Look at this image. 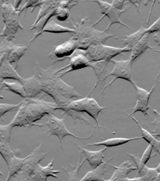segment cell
Returning a JSON list of instances; mask_svg holds the SVG:
<instances>
[{"mask_svg": "<svg viewBox=\"0 0 160 181\" xmlns=\"http://www.w3.org/2000/svg\"><path fill=\"white\" fill-rule=\"evenodd\" d=\"M142 138V136L131 138L122 137L114 138L109 139L105 140L92 144H89L86 147L104 145L109 147L119 146L125 144L130 141Z\"/></svg>", "mask_w": 160, "mask_h": 181, "instance_id": "20", "label": "cell"}, {"mask_svg": "<svg viewBox=\"0 0 160 181\" xmlns=\"http://www.w3.org/2000/svg\"><path fill=\"white\" fill-rule=\"evenodd\" d=\"M160 74V72L158 75L154 85L149 91H148L145 89L139 87L134 82L133 85L134 86L136 91V102L133 108L126 110H132V111L129 114L126 113L127 116L124 118L130 117L131 115L137 112H141L143 114L144 116L148 118L150 115L148 111L149 109H151L149 106V100L151 94L154 90Z\"/></svg>", "mask_w": 160, "mask_h": 181, "instance_id": "10", "label": "cell"}, {"mask_svg": "<svg viewBox=\"0 0 160 181\" xmlns=\"http://www.w3.org/2000/svg\"><path fill=\"white\" fill-rule=\"evenodd\" d=\"M49 116L48 121L45 123V124L48 126L49 129L42 134L49 132V134L47 138L53 135L57 136L62 147V143L63 139L66 136L70 135L76 138L82 140L88 139L93 136L92 133L94 129L92 130V134L88 137H82L77 136L71 133L67 129L64 122L66 117L63 118H59L55 116L53 114H51Z\"/></svg>", "mask_w": 160, "mask_h": 181, "instance_id": "8", "label": "cell"}, {"mask_svg": "<svg viewBox=\"0 0 160 181\" xmlns=\"http://www.w3.org/2000/svg\"><path fill=\"white\" fill-rule=\"evenodd\" d=\"M109 62L112 63L114 64V66L112 70L109 72L108 76H113L114 78L105 86L97 97L101 94L108 86H110L118 79L128 81L132 85L134 82L132 75L131 66L132 64L130 63L128 58L126 60L121 59L120 60H117L112 58Z\"/></svg>", "mask_w": 160, "mask_h": 181, "instance_id": "9", "label": "cell"}, {"mask_svg": "<svg viewBox=\"0 0 160 181\" xmlns=\"http://www.w3.org/2000/svg\"><path fill=\"white\" fill-rule=\"evenodd\" d=\"M69 63L55 72L61 77L66 74L90 67L91 62L82 51L77 49L70 58Z\"/></svg>", "mask_w": 160, "mask_h": 181, "instance_id": "11", "label": "cell"}, {"mask_svg": "<svg viewBox=\"0 0 160 181\" xmlns=\"http://www.w3.org/2000/svg\"><path fill=\"white\" fill-rule=\"evenodd\" d=\"M27 157V156L24 158H19L13 155L11 160L7 165L8 172L5 181H9L12 176L19 171Z\"/></svg>", "mask_w": 160, "mask_h": 181, "instance_id": "23", "label": "cell"}, {"mask_svg": "<svg viewBox=\"0 0 160 181\" xmlns=\"http://www.w3.org/2000/svg\"><path fill=\"white\" fill-rule=\"evenodd\" d=\"M127 3V1L113 0L111 3L112 6L117 9L121 10L123 9L124 5Z\"/></svg>", "mask_w": 160, "mask_h": 181, "instance_id": "34", "label": "cell"}, {"mask_svg": "<svg viewBox=\"0 0 160 181\" xmlns=\"http://www.w3.org/2000/svg\"><path fill=\"white\" fill-rule=\"evenodd\" d=\"M77 49L76 42L73 40H70L57 46L54 53L57 58L56 60H64L70 58L73 54Z\"/></svg>", "mask_w": 160, "mask_h": 181, "instance_id": "18", "label": "cell"}, {"mask_svg": "<svg viewBox=\"0 0 160 181\" xmlns=\"http://www.w3.org/2000/svg\"><path fill=\"white\" fill-rule=\"evenodd\" d=\"M42 143L27 156L21 168L9 180L29 181L30 176L36 165L47 155L43 153L41 147Z\"/></svg>", "mask_w": 160, "mask_h": 181, "instance_id": "6", "label": "cell"}, {"mask_svg": "<svg viewBox=\"0 0 160 181\" xmlns=\"http://www.w3.org/2000/svg\"><path fill=\"white\" fill-rule=\"evenodd\" d=\"M0 73L1 80L12 79L18 81L23 85L26 80L16 71L15 68L8 61L6 55L1 58Z\"/></svg>", "mask_w": 160, "mask_h": 181, "instance_id": "15", "label": "cell"}, {"mask_svg": "<svg viewBox=\"0 0 160 181\" xmlns=\"http://www.w3.org/2000/svg\"><path fill=\"white\" fill-rule=\"evenodd\" d=\"M22 101L17 104H9L7 103H2L0 104V117L2 116L7 112L18 110L23 103Z\"/></svg>", "mask_w": 160, "mask_h": 181, "instance_id": "31", "label": "cell"}, {"mask_svg": "<svg viewBox=\"0 0 160 181\" xmlns=\"http://www.w3.org/2000/svg\"><path fill=\"white\" fill-rule=\"evenodd\" d=\"M0 152L7 164H8L14 155L8 142L0 140Z\"/></svg>", "mask_w": 160, "mask_h": 181, "instance_id": "29", "label": "cell"}, {"mask_svg": "<svg viewBox=\"0 0 160 181\" xmlns=\"http://www.w3.org/2000/svg\"><path fill=\"white\" fill-rule=\"evenodd\" d=\"M94 22L87 17L82 19L74 26V33L71 39L77 46V49L85 51L90 46L104 44L107 40L113 36L103 30L100 31L93 28Z\"/></svg>", "mask_w": 160, "mask_h": 181, "instance_id": "3", "label": "cell"}, {"mask_svg": "<svg viewBox=\"0 0 160 181\" xmlns=\"http://www.w3.org/2000/svg\"><path fill=\"white\" fill-rule=\"evenodd\" d=\"M113 158V157L106 160L96 168L88 171L79 181H104L105 173L108 170L107 164Z\"/></svg>", "mask_w": 160, "mask_h": 181, "instance_id": "19", "label": "cell"}, {"mask_svg": "<svg viewBox=\"0 0 160 181\" xmlns=\"http://www.w3.org/2000/svg\"><path fill=\"white\" fill-rule=\"evenodd\" d=\"M13 128L9 123L0 125V140L8 142L10 140L11 132Z\"/></svg>", "mask_w": 160, "mask_h": 181, "instance_id": "30", "label": "cell"}, {"mask_svg": "<svg viewBox=\"0 0 160 181\" xmlns=\"http://www.w3.org/2000/svg\"><path fill=\"white\" fill-rule=\"evenodd\" d=\"M112 107L111 105L104 107H101L95 99L86 96L77 100H72L67 106L58 107V109L62 110L64 112V113L69 110L83 113L85 112L95 120L101 134V128L104 129L110 133L115 134V133L111 132L104 127L100 126L98 118L100 112H101L103 114L102 110Z\"/></svg>", "mask_w": 160, "mask_h": 181, "instance_id": "4", "label": "cell"}, {"mask_svg": "<svg viewBox=\"0 0 160 181\" xmlns=\"http://www.w3.org/2000/svg\"><path fill=\"white\" fill-rule=\"evenodd\" d=\"M43 31L53 33H74V30L59 25L54 21L47 24L43 30Z\"/></svg>", "mask_w": 160, "mask_h": 181, "instance_id": "25", "label": "cell"}, {"mask_svg": "<svg viewBox=\"0 0 160 181\" xmlns=\"http://www.w3.org/2000/svg\"><path fill=\"white\" fill-rule=\"evenodd\" d=\"M154 40L158 44L160 48V32H157L154 36ZM154 52H160V49H157L156 48L154 49L153 51Z\"/></svg>", "mask_w": 160, "mask_h": 181, "instance_id": "35", "label": "cell"}, {"mask_svg": "<svg viewBox=\"0 0 160 181\" xmlns=\"http://www.w3.org/2000/svg\"><path fill=\"white\" fill-rule=\"evenodd\" d=\"M128 1V2H130V3H131V4H132V5L133 4L135 6V7L137 8V11H138L139 12V14L141 15V17L142 19H143L142 17V14L141 13L140 11V9H139L140 4V3H141V0H140H140H138V1L129 0V1Z\"/></svg>", "mask_w": 160, "mask_h": 181, "instance_id": "36", "label": "cell"}, {"mask_svg": "<svg viewBox=\"0 0 160 181\" xmlns=\"http://www.w3.org/2000/svg\"><path fill=\"white\" fill-rule=\"evenodd\" d=\"M148 33L150 34L155 32H160V16L152 24L148 27Z\"/></svg>", "mask_w": 160, "mask_h": 181, "instance_id": "33", "label": "cell"}, {"mask_svg": "<svg viewBox=\"0 0 160 181\" xmlns=\"http://www.w3.org/2000/svg\"><path fill=\"white\" fill-rule=\"evenodd\" d=\"M148 27L145 28L142 25L136 32L128 35L124 36V38L121 40L126 44V46L132 49V47L146 33H148Z\"/></svg>", "mask_w": 160, "mask_h": 181, "instance_id": "22", "label": "cell"}, {"mask_svg": "<svg viewBox=\"0 0 160 181\" xmlns=\"http://www.w3.org/2000/svg\"><path fill=\"white\" fill-rule=\"evenodd\" d=\"M74 144L77 146L84 153L85 158L88 162L92 169L96 168L103 162V158L104 157L103 152L105 150H109L115 153L107 147L98 151H92L85 149L83 146L78 145L76 143H74Z\"/></svg>", "mask_w": 160, "mask_h": 181, "instance_id": "14", "label": "cell"}, {"mask_svg": "<svg viewBox=\"0 0 160 181\" xmlns=\"http://www.w3.org/2000/svg\"><path fill=\"white\" fill-rule=\"evenodd\" d=\"M156 169H157V171H158V173H160V162L158 164V166L156 167Z\"/></svg>", "mask_w": 160, "mask_h": 181, "instance_id": "38", "label": "cell"}, {"mask_svg": "<svg viewBox=\"0 0 160 181\" xmlns=\"http://www.w3.org/2000/svg\"><path fill=\"white\" fill-rule=\"evenodd\" d=\"M130 117L136 123L141 129L142 138L152 146L154 153L151 157L154 158L156 155L157 153L160 155V140L156 139L152 134L143 128L135 118L131 116Z\"/></svg>", "mask_w": 160, "mask_h": 181, "instance_id": "21", "label": "cell"}, {"mask_svg": "<svg viewBox=\"0 0 160 181\" xmlns=\"http://www.w3.org/2000/svg\"><path fill=\"white\" fill-rule=\"evenodd\" d=\"M11 121L9 123L13 128L24 126L28 129L32 126L42 127L35 122L46 115L53 114L58 106L56 103L34 98H26Z\"/></svg>", "mask_w": 160, "mask_h": 181, "instance_id": "2", "label": "cell"}, {"mask_svg": "<svg viewBox=\"0 0 160 181\" xmlns=\"http://www.w3.org/2000/svg\"><path fill=\"white\" fill-rule=\"evenodd\" d=\"M158 173L156 167H148L146 173L143 176L133 178H129L127 177L125 178L123 181H155Z\"/></svg>", "mask_w": 160, "mask_h": 181, "instance_id": "28", "label": "cell"}, {"mask_svg": "<svg viewBox=\"0 0 160 181\" xmlns=\"http://www.w3.org/2000/svg\"><path fill=\"white\" fill-rule=\"evenodd\" d=\"M155 181H160V172L159 173Z\"/></svg>", "mask_w": 160, "mask_h": 181, "instance_id": "37", "label": "cell"}, {"mask_svg": "<svg viewBox=\"0 0 160 181\" xmlns=\"http://www.w3.org/2000/svg\"><path fill=\"white\" fill-rule=\"evenodd\" d=\"M109 61L102 60L91 62L90 66L93 69L97 80L95 85L91 90L86 96L89 97L93 93L97 86L98 85L102 86L104 84L106 78L108 77L109 71L108 69V66Z\"/></svg>", "mask_w": 160, "mask_h": 181, "instance_id": "13", "label": "cell"}, {"mask_svg": "<svg viewBox=\"0 0 160 181\" xmlns=\"http://www.w3.org/2000/svg\"><path fill=\"white\" fill-rule=\"evenodd\" d=\"M152 111L155 114V118L151 123L154 125V129L150 132L154 136L160 137V112L155 109Z\"/></svg>", "mask_w": 160, "mask_h": 181, "instance_id": "32", "label": "cell"}, {"mask_svg": "<svg viewBox=\"0 0 160 181\" xmlns=\"http://www.w3.org/2000/svg\"><path fill=\"white\" fill-rule=\"evenodd\" d=\"M33 76L39 93L42 91L48 94L58 107L67 105L72 98L82 97L73 87L65 82L50 69H43L37 64L35 74Z\"/></svg>", "mask_w": 160, "mask_h": 181, "instance_id": "1", "label": "cell"}, {"mask_svg": "<svg viewBox=\"0 0 160 181\" xmlns=\"http://www.w3.org/2000/svg\"><path fill=\"white\" fill-rule=\"evenodd\" d=\"M150 33H146L132 47L131 53L128 58L131 64L133 63L146 51L149 48L153 51L156 48L151 46L148 43Z\"/></svg>", "mask_w": 160, "mask_h": 181, "instance_id": "17", "label": "cell"}, {"mask_svg": "<svg viewBox=\"0 0 160 181\" xmlns=\"http://www.w3.org/2000/svg\"><path fill=\"white\" fill-rule=\"evenodd\" d=\"M131 49L127 46L117 47L100 44L91 46L83 52L90 62L102 60L109 61L115 56L123 54L124 52L131 51Z\"/></svg>", "mask_w": 160, "mask_h": 181, "instance_id": "5", "label": "cell"}, {"mask_svg": "<svg viewBox=\"0 0 160 181\" xmlns=\"http://www.w3.org/2000/svg\"><path fill=\"white\" fill-rule=\"evenodd\" d=\"M83 153L82 151V152L80 151L79 152L78 161L75 169L74 168L75 165L72 166L71 165L68 164L69 166L72 168V170L70 172H68L63 167H61L68 174V178L67 180L68 181H79V180L78 179L79 171L80 168L86 160L85 158L84 160L81 161L82 157V155Z\"/></svg>", "mask_w": 160, "mask_h": 181, "instance_id": "26", "label": "cell"}, {"mask_svg": "<svg viewBox=\"0 0 160 181\" xmlns=\"http://www.w3.org/2000/svg\"><path fill=\"white\" fill-rule=\"evenodd\" d=\"M83 1H91L95 2L97 3L100 7L101 14L103 15L99 19L95 22L96 25L104 17L107 16L109 20V24L107 28L103 30L105 32L107 31L110 26L114 24H119L126 27L130 30V27L126 24L122 22L120 19L121 15L128 11L132 6L131 4L130 5L126 7L122 10H120L116 9L113 7L111 3L106 1L101 0H86Z\"/></svg>", "mask_w": 160, "mask_h": 181, "instance_id": "7", "label": "cell"}, {"mask_svg": "<svg viewBox=\"0 0 160 181\" xmlns=\"http://www.w3.org/2000/svg\"><path fill=\"white\" fill-rule=\"evenodd\" d=\"M54 160L47 166H42L39 163L35 166L31 174L29 181H46L47 178L51 176L57 178V173H60L58 170H54L53 167Z\"/></svg>", "mask_w": 160, "mask_h": 181, "instance_id": "12", "label": "cell"}, {"mask_svg": "<svg viewBox=\"0 0 160 181\" xmlns=\"http://www.w3.org/2000/svg\"><path fill=\"white\" fill-rule=\"evenodd\" d=\"M2 86L1 89L9 90L25 98H26V94L22 84L17 82H10L5 81H1Z\"/></svg>", "mask_w": 160, "mask_h": 181, "instance_id": "24", "label": "cell"}, {"mask_svg": "<svg viewBox=\"0 0 160 181\" xmlns=\"http://www.w3.org/2000/svg\"><path fill=\"white\" fill-rule=\"evenodd\" d=\"M108 166L115 169L110 178L104 181H123L130 172L137 170V167L133 166L132 163L129 160L124 161L119 166H117L108 163Z\"/></svg>", "mask_w": 160, "mask_h": 181, "instance_id": "16", "label": "cell"}, {"mask_svg": "<svg viewBox=\"0 0 160 181\" xmlns=\"http://www.w3.org/2000/svg\"><path fill=\"white\" fill-rule=\"evenodd\" d=\"M26 48L25 47H16L13 50H12L7 56V58L9 63L12 65L14 63V68L16 69L19 58L23 55Z\"/></svg>", "mask_w": 160, "mask_h": 181, "instance_id": "27", "label": "cell"}]
</instances>
